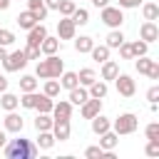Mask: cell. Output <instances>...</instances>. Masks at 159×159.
<instances>
[{
    "label": "cell",
    "mask_w": 159,
    "mask_h": 159,
    "mask_svg": "<svg viewBox=\"0 0 159 159\" xmlns=\"http://www.w3.org/2000/svg\"><path fill=\"white\" fill-rule=\"evenodd\" d=\"M2 152H5L7 159H35L37 152H40V147L32 144L30 139L17 137V139H10V142L2 147Z\"/></svg>",
    "instance_id": "6da1fadb"
},
{
    "label": "cell",
    "mask_w": 159,
    "mask_h": 159,
    "mask_svg": "<svg viewBox=\"0 0 159 159\" xmlns=\"http://www.w3.org/2000/svg\"><path fill=\"white\" fill-rule=\"evenodd\" d=\"M65 72V62L57 57V55H47L45 60H40L37 62V67H35V77H40V80H50V77H60Z\"/></svg>",
    "instance_id": "7a4b0ae2"
},
{
    "label": "cell",
    "mask_w": 159,
    "mask_h": 159,
    "mask_svg": "<svg viewBox=\"0 0 159 159\" xmlns=\"http://www.w3.org/2000/svg\"><path fill=\"white\" fill-rule=\"evenodd\" d=\"M137 127H139V117L132 114V112H124V114H119V117L112 122V132H117L119 137H122V134L137 132Z\"/></svg>",
    "instance_id": "3957f363"
},
{
    "label": "cell",
    "mask_w": 159,
    "mask_h": 159,
    "mask_svg": "<svg viewBox=\"0 0 159 159\" xmlns=\"http://www.w3.org/2000/svg\"><path fill=\"white\" fill-rule=\"evenodd\" d=\"M99 20H102L107 27H119V25L124 22V12H122V7H112V5H107V7H102Z\"/></svg>",
    "instance_id": "277c9868"
},
{
    "label": "cell",
    "mask_w": 159,
    "mask_h": 159,
    "mask_svg": "<svg viewBox=\"0 0 159 159\" xmlns=\"http://www.w3.org/2000/svg\"><path fill=\"white\" fill-rule=\"evenodd\" d=\"M27 65V57H25V50H15V52H7V57L2 60V67L5 72H17Z\"/></svg>",
    "instance_id": "5b68a950"
},
{
    "label": "cell",
    "mask_w": 159,
    "mask_h": 159,
    "mask_svg": "<svg viewBox=\"0 0 159 159\" xmlns=\"http://www.w3.org/2000/svg\"><path fill=\"white\" fill-rule=\"evenodd\" d=\"M114 84H117V92L122 97H134V92H137V82L129 75H117L114 77Z\"/></svg>",
    "instance_id": "8992f818"
},
{
    "label": "cell",
    "mask_w": 159,
    "mask_h": 159,
    "mask_svg": "<svg viewBox=\"0 0 159 159\" xmlns=\"http://www.w3.org/2000/svg\"><path fill=\"white\" fill-rule=\"evenodd\" d=\"M80 107H82V117H84V119H92V117H97V114L102 112V99H97V97H87Z\"/></svg>",
    "instance_id": "52a82bcc"
},
{
    "label": "cell",
    "mask_w": 159,
    "mask_h": 159,
    "mask_svg": "<svg viewBox=\"0 0 159 159\" xmlns=\"http://www.w3.org/2000/svg\"><path fill=\"white\" fill-rule=\"evenodd\" d=\"M50 132L55 134V139L67 142V139H70V132H72L70 119H52V129H50Z\"/></svg>",
    "instance_id": "ba28073f"
},
{
    "label": "cell",
    "mask_w": 159,
    "mask_h": 159,
    "mask_svg": "<svg viewBox=\"0 0 159 159\" xmlns=\"http://www.w3.org/2000/svg\"><path fill=\"white\" fill-rule=\"evenodd\" d=\"M75 32H77V25L70 17H62L57 22V37L60 40H75Z\"/></svg>",
    "instance_id": "9c48e42d"
},
{
    "label": "cell",
    "mask_w": 159,
    "mask_h": 159,
    "mask_svg": "<svg viewBox=\"0 0 159 159\" xmlns=\"http://www.w3.org/2000/svg\"><path fill=\"white\" fill-rule=\"evenodd\" d=\"M52 119H70L72 117V102L70 99H60V102H55V107H52Z\"/></svg>",
    "instance_id": "30bf717a"
},
{
    "label": "cell",
    "mask_w": 159,
    "mask_h": 159,
    "mask_svg": "<svg viewBox=\"0 0 159 159\" xmlns=\"http://www.w3.org/2000/svg\"><path fill=\"white\" fill-rule=\"evenodd\" d=\"M22 127H25V122H22V117L12 109V112H7L5 114V132H12V134H20L22 132Z\"/></svg>",
    "instance_id": "8fae6325"
},
{
    "label": "cell",
    "mask_w": 159,
    "mask_h": 159,
    "mask_svg": "<svg viewBox=\"0 0 159 159\" xmlns=\"http://www.w3.org/2000/svg\"><path fill=\"white\" fill-rule=\"evenodd\" d=\"M139 37H142L144 42H154V40H159V27L154 25V20L142 22V27H139Z\"/></svg>",
    "instance_id": "7c38bea8"
},
{
    "label": "cell",
    "mask_w": 159,
    "mask_h": 159,
    "mask_svg": "<svg viewBox=\"0 0 159 159\" xmlns=\"http://www.w3.org/2000/svg\"><path fill=\"white\" fill-rule=\"evenodd\" d=\"M45 35H47V27H45L42 22H37L35 27H30V30H27V45L40 47V42L45 40Z\"/></svg>",
    "instance_id": "4fadbf2b"
},
{
    "label": "cell",
    "mask_w": 159,
    "mask_h": 159,
    "mask_svg": "<svg viewBox=\"0 0 159 159\" xmlns=\"http://www.w3.org/2000/svg\"><path fill=\"white\" fill-rule=\"evenodd\" d=\"M117 144H119V134H117V132L107 129L104 134H99V147H102L104 152H112V149H114Z\"/></svg>",
    "instance_id": "5bb4252c"
},
{
    "label": "cell",
    "mask_w": 159,
    "mask_h": 159,
    "mask_svg": "<svg viewBox=\"0 0 159 159\" xmlns=\"http://www.w3.org/2000/svg\"><path fill=\"white\" fill-rule=\"evenodd\" d=\"M57 50H60V37L45 35V40L40 42V52H42V55H57Z\"/></svg>",
    "instance_id": "9a60e30c"
},
{
    "label": "cell",
    "mask_w": 159,
    "mask_h": 159,
    "mask_svg": "<svg viewBox=\"0 0 159 159\" xmlns=\"http://www.w3.org/2000/svg\"><path fill=\"white\" fill-rule=\"evenodd\" d=\"M0 107H2L5 112H12V109H17V107H20V97L5 89V92H2V97H0Z\"/></svg>",
    "instance_id": "2e32d148"
},
{
    "label": "cell",
    "mask_w": 159,
    "mask_h": 159,
    "mask_svg": "<svg viewBox=\"0 0 159 159\" xmlns=\"http://www.w3.org/2000/svg\"><path fill=\"white\" fill-rule=\"evenodd\" d=\"M15 22H17V25H20L22 30H30V27H35V25H37L40 20L35 17V12H30V10H25V12H20V15L15 17Z\"/></svg>",
    "instance_id": "e0dca14e"
},
{
    "label": "cell",
    "mask_w": 159,
    "mask_h": 159,
    "mask_svg": "<svg viewBox=\"0 0 159 159\" xmlns=\"http://www.w3.org/2000/svg\"><path fill=\"white\" fill-rule=\"evenodd\" d=\"M89 97H97V99H104L107 97V92H109V87H107V82L104 80H94L92 84H89Z\"/></svg>",
    "instance_id": "ac0fdd59"
},
{
    "label": "cell",
    "mask_w": 159,
    "mask_h": 159,
    "mask_svg": "<svg viewBox=\"0 0 159 159\" xmlns=\"http://www.w3.org/2000/svg\"><path fill=\"white\" fill-rule=\"evenodd\" d=\"M107 129H112V122L107 119V117H102V112L97 114V117H92V132L99 137V134H104Z\"/></svg>",
    "instance_id": "d6986e66"
},
{
    "label": "cell",
    "mask_w": 159,
    "mask_h": 159,
    "mask_svg": "<svg viewBox=\"0 0 159 159\" xmlns=\"http://www.w3.org/2000/svg\"><path fill=\"white\" fill-rule=\"evenodd\" d=\"M119 75V65L114 60H104L102 62V80H114Z\"/></svg>",
    "instance_id": "ffe728a7"
},
{
    "label": "cell",
    "mask_w": 159,
    "mask_h": 159,
    "mask_svg": "<svg viewBox=\"0 0 159 159\" xmlns=\"http://www.w3.org/2000/svg\"><path fill=\"white\" fill-rule=\"evenodd\" d=\"M52 107H55V99H52V97H47L45 92H42V94H37V102H35V109H37V112L50 114V112H52Z\"/></svg>",
    "instance_id": "44dd1931"
},
{
    "label": "cell",
    "mask_w": 159,
    "mask_h": 159,
    "mask_svg": "<svg viewBox=\"0 0 159 159\" xmlns=\"http://www.w3.org/2000/svg\"><path fill=\"white\" fill-rule=\"evenodd\" d=\"M27 10L35 12L37 20H45L47 17V7H45V0H27Z\"/></svg>",
    "instance_id": "7402d4cb"
},
{
    "label": "cell",
    "mask_w": 159,
    "mask_h": 159,
    "mask_svg": "<svg viewBox=\"0 0 159 159\" xmlns=\"http://www.w3.org/2000/svg\"><path fill=\"white\" fill-rule=\"evenodd\" d=\"M122 42H124V32H122L119 27H112V32L107 35V42H104V45H107L109 50H114V47H119Z\"/></svg>",
    "instance_id": "603a6c76"
},
{
    "label": "cell",
    "mask_w": 159,
    "mask_h": 159,
    "mask_svg": "<svg viewBox=\"0 0 159 159\" xmlns=\"http://www.w3.org/2000/svg\"><path fill=\"white\" fill-rule=\"evenodd\" d=\"M94 47V40L92 37H87V35H80L77 40H75V50L80 52V55H84V52H89Z\"/></svg>",
    "instance_id": "cb8c5ba5"
},
{
    "label": "cell",
    "mask_w": 159,
    "mask_h": 159,
    "mask_svg": "<svg viewBox=\"0 0 159 159\" xmlns=\"http://www.w3.org/2000/svg\"><path fill=\"white\" fill-rule=\"evenodd\" d=\"M154 65H157V60H149L147 55H142V57H137V65H134V67H137L139 75H149Z\"/></svg>",
    "instance_id": "d4e9b609"
},
{
    "label": "cell",
    "mask_w": 159,
    "mask_h": 159,
    "mask_svg": "<svg viewBox=\"0 0 159 159\" xmlns=\"http://www.w3.org/2000/svg\"><path fill=\"white\" fill-rule=\"evenodd\" d=\"M77 80H80V84H82V87H89V84L97 80V72H94L92 67H84V70H80V72H77Z\"/></svg>",
    "instance_id": "484cf974"
},
{
    "label": "cell",
    "mask_w": 159,
    "mask_h": 159,
    "mask_svg": "<svg viewBox=\"0 0 159 159\" xmlns=\"http://www.w3.org/2000/svg\"><path fill=\"white\" fill-rule=\"evenodd\" d=\"M87 97H89V92H87L82 84H77V87H72V89H70V102H72V104H82Z\"/></svg>",
    "instance_id": "4316f807"
},
{
    "label": "cell",
    "mask_w": 159,
    "mask_h": 159,
    "mask_svg": "<svg viewBox=\"0 0 159 159\" xmlns=\"http://www.w3.org/2000/svg\"><path fill=\"white\" fill-rule=\"evenodd\" d=\"M35 129H37V132H47V129H52V114L40 112V114L35 117Z\"/></svg>",
    "instance_id": "83f0119b"
},
{
    "label": "cell",
    "mask_w": 159,
    "mask_h": 159,
    "mask_svg": "<svg viewBox=\"0 0 159 159\" xmlns=\"http://www.w3.org/2000/svg\"><path fill=\"white\" fill-rule=\"evenodd\" d=\"M89 55H92L94 62H104V60H109V47L107 45H94L89 50Z\"/></svg>",
    "instance_id": "f1b7e54d"
},
{
    "label": "cell",
    "mask_w": 159,
    "mask_h": 159,
    "mask_svg": "<svg viewBox=\"0 0 159 159\" xmlns=\"http://www.w3.org/2000/svg\"><path fill=\"white\" fill-rule=\"evenodd\" d=\"M80 84V80H77V72H62L60 75V87H65V89H72V87H77Z\"/></svg>",
    "instance_id": "f546056e"
},
{
    "label": "cell",
    "mask_w": 159,
    "mask_h": 159,
    "mask_svg": "<svg viewBox=\"0 0 159 159\" xmlns=\"http://www.w3.org/2000/svg\"><path fill=\"white\" fill-rule=\"evenodd\" d=\"M55 142H57V139H55V134H52L50 129H47V132H37V147H40V149H50Z\"/></svg>",
    "instance_id": "4dcf8cb0"
},
{
    "label": "cell",
    "mask_w": 159,
    "mask_h": 159,
    "mask_svg": "<svg viewBox=\"0 0 159 159\" xmlns=\"http://www.w3.org/2000/svg\"><path fill=\"white\" fill-rule=\"evenodd\" d=\"M20 89L22 92H35L37 89V77L35 75H22L20 77Z\"/></svg>",
    "instance_id": "1f68e13d"
},
{
    "label": "cell",
    "mask_w": 159,
    "mask_h": 159,
    "mask_svg": "<svg viewBox=\"0 0 159 159\" xmlns=\"http://www.w3.org/2000/svg\"><path fill=\"white\" fill-rule=\"evenodd\" d=\"M142 15H144V20H157L159 17V5L157 2H144L142 5Z\"/></svg>",
    "instance_id": "d6a6232c"
},
{
    "label": "cell",
    "mask_w": 159,
    "mask_h": 159,
    "mask_svg": "<svg viewBox=\"0 0 159 159\" xmlns=\"http://www.w3.org/2000/svg\"><path fill=\"white\" fill-rule=\"evenodd\" d=\"M70 20H72L75 25H87V22H89V12H87L84 7H75V12L70 15Z\"/></svg>",
    "instance_id": "836d02e7"
},
{
    "label": "cell",
    "mask_w": 159,
    "mask_h": 159,
    "mask_svg": "<svg viewBox=\"0 0 159 159\" xmlns=\"http://www.w3.org/2000/svg\"><path fill=\"white\" fill-rule=\"evenodd\" d=\"M60 89H62V87H60L57 77H50V80L45 82V94H47V97H52V99H55V97L60 94Z\"/></svg>",
    "instance_id": "e575fe53"
},
{
    "label": "cell",
    "mask_w": 159,
    "mask_h": 159,
    "mask_svg": "<svg viewBox=\"0 0 159 159\" xmlns=\"http://www.w3.org/2000/svg\"><path fill=\"white\" fill-rule=\"evenodd\" d=\"M35 102H37V89H35V92H22V97H20V107H25V109H35Z\"/></svg>",
    "instance_id": "d590c367"
},
{
    "label": "cell",
    "mask_w": 159,
    "mask_h": 159,
    "mask_svg": "<svg viewBox=\"0 0 159 159\" xmlns=\"http://www.w3.org/2000/svg\"><path fill=\"white\" fill-rule=\"evenodd\" d=\"M129 45H132V55H134V57H142V55H147V50H149V42H144L142 37L134 40V42H129Z\"/></svg>",
    "instance_id": "8d00e7d4"
},
{
    "label": "cell",
    "mask_w": 159,
    "mask_h": 159,
    "mask_svg": "<svg viewBox=\"0 0 159 159\" xmlns=\"http://www.w3.org/2000/svg\"><path fill=\"white\" fill-rule=\"evenodd\" d=\"M75 7H77V5H75V2H72V0H62V2H60V7H57V10H60V15H62V17H70V15H72V12H75Z\"/></svg>",
    "instance_id": "74e56055"
},
{
    "label": "cell",
    "mask_w": 159,
    "mask_h": 159,
    "mask_svg": "<svg viewBox=\"0 0 159 159\" xmlns=\"http://www.w3.org/2000/svg\"><path fill=\"white\" fill-rule=\"evenodd\" d=\"M12 42H15V32H12V30L0 27V45H2V47H7V45H12Z\"/></svg>",
    "instance_id": "f35d334b"
},
{
    "label": "cell",
    "mask_w": 159,
    "mask_h": 159,
    "mask_svg": "<svg viewBox=\"0 0 159 159\" xmlns=\"http://www.w3.org/2000/svg\"><path fill=\"white\" fill-rule=\"evenodd\" d=\"M40 55H42L40 47H35V45H27V47H25V57H27V62H30V60H40Z\"/></svg>",
    "instance_id": "ab89813d"
},
{
    "label": "cell",
    "mask_w": 159,
    "mask_h": 159,
    "mask_svg": "<svg viewBox=\"0 0 159 159\" xmlns=\"http://www.w3.org/2000/svg\"><path fill=\"white\" fill-rule=\"evenodd\" d=\"M117 50H119L122 60H134V55H132V45H129V42H122V45H119Z\"/></svg>",
    "instance_id": "60d3db41"
},
{
    "label": "cell",
    "mask_w": 159,
    "mask_h": 159,
    "mask_svg": "<svg viewBox=\"0 0 159 159\" xmlns=\"http://www.w3.org/2000/svg\"><path fill=\"white\" fill-rule=\"evenodd\" d=\"M84 157H87V159H97V157H104V149H102V147H87Z\"/></svg>",
    "instance_id": "b9f144b4"
},
{
    "label": "cell",
    "mask_w": 159,
    "mask_h": 159,
    "mask_svg": "<svg viewBox=\"0 0 159 159\" xmlns=\"http://www.w3.org/2000/svg\"><path fill=\"white\" fill-rule=\"evenodd\" d=\"M147 154H149V157H159V139H149V144H147Z\"/></svg>",
    "instance_id": "7bdbcfd3"
},
{
    "label": "cell",
    "mask_w": 159,
    "mask_h": 159,
    "mask_svg": "<svg viewBox=\"0 0 159 159\" xmlns=\"http://www.w3.org/2000/svg\"><path fill=\"white\" fill-rule=\"evenodd\" d=\"M147 139H159V124L157 122H152L147 127Z\"/></svg>",
    "instance_id": "ee69618b"
},
{
    "label": "cell",
    "mask_w": 159,
    "mask_h": 159,
    "mask_svg": "<svg viewBox=\"0 0 159 159\" xmlns=\"http://www.w3.org/2000/svg\"><path fill=\"white\" fill-rule=\"evenodd\" d=\"M117 2H119L122 10H129V7H139L142 5V0H117Z\"/></svg>",
    "instance_id": "f6af8a7d"
},
{
    "label": "cell",
    "mask_w": 159,
    "mask_h": 159,
    "mask_svg": "<svg viewBox=\"0 0 159 159\" xmlns=\"http://www.w3.org/2000/svg\"><path fill=\"white\" fill-rule=\"evenodd\" d=\"M147 99H149V102H157V99H159V87H149Z\"/></svg>",
    "instance_id": "bcb514c9"
},
{
    "label": "cell",
    "mask_w": 159,
    "mask_h": 159,
    "mask_svg": "<svg viewBox=\"0 0 159 159\" xmlns=\"http://www.w3.org/2000/svg\"><path fill=\"white\" fill-rule=\"evenodd\" d=\"M60 2H62V0H45V7H47V10H57Z\"/></svg>",
    "instance_id": "7dc6e473"
},
{
    "label": "cell",
    "mask_w": 159,
    "mask_h": 159,
    "mask_svg": "<svg viewBox=\"0 0 159 159\" xmlns=\"http://www.w3.org/2000/svg\"><path fill=\"white\" fill-rule=\"evenodd\" d=\"M147 77H149V80H159V65H154V67H152V72H149Z\"/></svg>",
    "instance_id": "c3c4849f"
},
{
    "label": "cell",
    "mask_w": 159,
    "mask_h": 159,
    "mask_svg": "<svg viewBox=\"0 0 159 159\" xmlns=\"http://www.w3.org/2000/svg\"><path fill=\"white\" fill-rule=\"evenodd\" d=\"M89 2H92V5H94V7H99V10H102V7H107V5H109V0H89Z\"/></svg>",
    "instance_id": "681fc988"
},
{
    "label": "cell",
    "mask_w": 159,
    "mask_h": 159,
    "mask_svg": "<svg viewBox=\"0 0 159 159\" xmlns=\"http://www.w3.org/2000/svg\"><path fill=\"white\" fill-rule=\"evenodd\" d=\"M5 89H7V77H5V75H0V94H2Z\"/></svg>",
    "instance_id": "f907efd6"
},
{
    "label": "cell",
    "mask_w": 159,
    "mask_h": 159,
    "mask_svg": "<svg viewBox=\"0 0 159 159\" xmlns=\"http://www.w3.org/2000/svg\"><path fill=\"white\" fill-rule=\"evenodd\" d=\"M5 144H7V134H5V132H2V129H0V149H2V147H5Z\"/></svg>",
    "instance_id": "816d5d0a"
},
{
    "label": "cell",
    "mask_w": 159,
    "mask_h": 159,
    "mask_svg": "<svg viewBox=\"0 0 159 159\" xmlns=\"http://www.w3.org/2000/svg\"><path fill=\"white\" fill-rule=\"evenodd\" d=\"M5 57H7V50H5V47H2V45H0V62H2V60H5Z\"/></svg>",
    "instance_id": "f5cc1de1"
},
{
    "label": "cell",
    "mask_w": 159,
    "mask_h": 159,
    "mask_svg": "<svg viewBox=\"0 0 159 159\" xmlns=\"http://www.w3.org/2000/svg\"><path fill=\"white\" fill-rule=\"evenodd\" d=\"M10 7V0H0V10H7Z\"/></svg>",
    "instance_id": "db71d44e"
}]
</instances>
